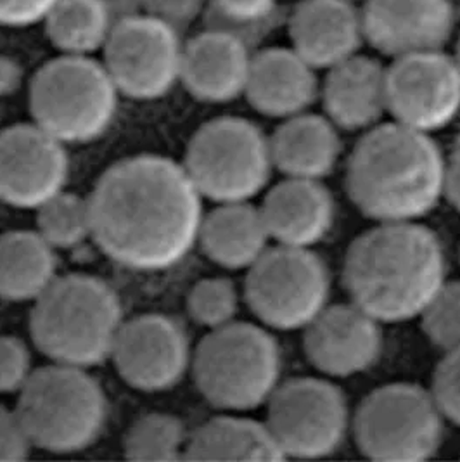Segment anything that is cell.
Wrapping results in <instances>:
<instances>
[{
	"label": "cell",
	"instance_id": "34",
	"mask_svg": "<svg viewBox=\"0 0 460 462\" xmlns=\"http://www.w3.org/2000/svg\"><path fill=\"white\" fill-rule=\"evenodd\" d=\"M32 354L18 337H0V395L20 393L32 378Z\"/></svg>",
	"mask_w": 460,
	"mask_h": 462
},
{
	"label": "cell",
	"instance_id": "21",
	"mask_svg": "<svg viewBox=\"0 0 460 462\" xmlns=\"http://www.w3.org/2000/svg\"><path fill=\"white\" fill-rule=\"evenodd\" d=\"M315 71L293 49H263L253 54L244 96L254 111L282 122L307 113L317 101Z\"/></svg>",
	"mask_w": 460,
	"mask_h": 462
},
{
	"label": "cell",
	"instance_id": "13",
	"mask_svg": "<svg viewBox=\"0 0 460 462\" xmlns=\"http://www.w3.org/2000/svg\"><path fill=\"white\" fill-rule=\"evenodd\" d=\"M386 82L388 113L400 125L431 135L459 118V68L441 51L393 60Z\"/></svg>",
	"mask_w": 460,
	"mask_h": 462
},
{
	"label": "cell",
	"instance_id": "25",
	"mask_svg": "<svg viewBox=\"0 0 460 462\" xmlns=\"http://www.w3.org/2000/svg\"><path fill=\"white\" fill-rule=\"evenodd\" d=\"M189 461H284L265 422L229 412L207 420L189 435Z\"/></svg>",
	"mask_w": 460,
	"mask_h": 462
},
{
	"label": "cell",
	"instance_id": "36",
	"mask_svg": "<svg viewBox=\"0 0 460 462\" xmlns=\"http://www.w3.org/2000/svg\"><path fill=\"white\" fill-rule=\"evenodd\" d=\"M32 447L16 409L0 405V461H23Z\"/></svg>",
	"mask_w": 460,
	"mask_h": 462
},
{
	"label": "cell",
	"instance_id": "27",
	"mask_svg": "<svg viewBox=\"0 0 460 462\" xmlns=\"http://www.w3.org/2000/svg\"><path fill=\"white\" fill-rule=\"evenodd\" d=\"M118 18L111 0H58L43 26L60 54L94 56L105 49Z\"/></svg>",
	"mask_w": 460,
	"mask_h": 462
},
{
	"label": "cell",
	"instance_id": "4",
	"mask_svg": "<svg viewBox=\"0 0 460 462\" xmlns=\"http://www.w3.org/2000/svg\"><path fill=\"white\" fill-rule=\"evenodd\" d=\"M124 322L122 301L107 282L69 273L33 301L30 335L54 364L88 369L111 357Z\"/></svg>",
	"mask_w": 460,
	"mask_h": 462
},
{
	"label": "cell",
	"instance_id": "41",
	"mask_svg": "<svg viewBox=\"0 0 460 462\" xmlns=\"http://www.w3.org/2000/svg\"><path fill=\"white\" fill-rule=\"evenodd\" d=\"M455 147H460V128L457 132V137H455Z\"/></svg>",
	"mask_w": 460,
	"mask_h": 462
},
{
	"label": "cell",
	"instance_id": "37",
	"mask_svg": "<svg viewBox=\"0 0 460 462\" xmlns=\"http://www.w3.org/2000/svg\"><path fill=\"white\" fill-rule=\"evenodd\" d=\"M58 0H0V26L28 28L43 23Z\"/></svg>",
	"mask_w": 460,
	"mask_h": 462
},
{
	"label": "cell",
	"instance_id": "16",
	"mask_svg": "<svg viewBox=\"0 0 460 462\" xmlns=\"http://www.w3.org/2000/svg\"><path fill=\"white\" fill-rule=\"evenodd\" d=\"M382 324L354 301L327 305L303 329L305 357L329 379L354 378L379 362Z\"/></svg>",
	"mask_w": 460,
	"mask_h": 462
},
{
	"label": "cell",
	"instance_id": "22",
	"mask_svg": "<svg viewBox=\"0 0 460 462\" xmlns=\"http://www.w3.org/2000/svg\"><path fill=\"white\" fill-rule=\"evenodd\" d=\"M320 94L326 116L339 130L367 132L388 113L386 68L355 54L327 69Z\"/></svg>",
	"mask_w": 460,
	"mask_h": 462
},
{
	"label": "cell",
	"instance_id": "40",
	"mask_svg": "<svg viewBox=\"0 0 460 462\" xmlns=\"http://www.w3.org/2000/svg\"><path fill=\"white\" fill-rule=\"evenodd\" d=\"M454 61L457 64V68H459L460 71V39L459 42H457V47H455V56H454Z\"/></svg>",
	"mask_w": 460,
	"mask_h": 462
},
{
	"label": "cell",
	"instance_id": "17",
	"mask_svg": "<svg viewBox=\"0 0 460 462\" xmlns=\"http://www.w3.org/2000/svg\"><path fill=\"white\" fill-rule=\"evenodd\" d=\"M455 23L450 0H365L363 39L393 60L441 51Z\"/></svg>",
	"mask_w": 460,
	"mask_h": 462
},
{
	"label": "cell",
	"instance_id": "15",
	"mask_svg": "<svg viewBox=\"0 0 460 462\" xmlns=\"http://www.w3.org/2000/svg\"><path fill=\"white\" fill-rule=\"evenodd\" d=\"M69 177L66 146L37 124L0 130V201L37 210L63 192Z\"/></svg>",
	"mask_w": 460,
	"mask_h": 462
},
{
	"label": "cell",
	"instance_id": "28",
	"mask_svg": "<svg viewBox=\"0 0 460 462\" xmlns=\"http://www.w3.org/2000/svg\"><path fill=\"white\" fill-rule=\"evenodd\" d=\"M189 435L184 422L171 416L152 412L135 420L126 433L125 457L135 462H165L182 459Z\"/></svg>",
	"mask_w": 460,
	"mask_h": 462
},
{
	"label": "cell",
	"instance_id": "6",
	"mask_svg": "<svg viewBox=\"0 0 460 462\" xmlns=\"http://www.w3.org/2000/svg\"><path fill=\"white\" fill-rule=\"evenodd\" d=\"M16 412L33 447L51 454H77L101 437L107 399L87 369L52 362L33 371L18 393Z\"/></svg>",
	"mask_w": 460,
	"mask_h": 462
},
{
	"label": "cell",
	"instance_id": "5",
	"mask_svg": "<svg viewBox=\"0 0 460 462\" xmlns=\"http://www.w3.org/2000/svg\"><path fill=\"white\" fill-rule=\"evenodd\" d=\"M194 383L224 412L267 405L282 379V348L269 328L234 320L209 331L192 352Z\"/></svg>",
	"mask_w": 460,
	"mask_h": 462
},
{
	"label": "cell",
	"instance_id": "10",
	"mask_svg": "<svg viewBox=\"0 0 460 462\" xmlns=\"http://www.w3.org/2000/svg\"><path fill=\"white\" fill-rule=\"evenodd\" d=\"M331 275L326 262L308 248L275 245L248 269L244 300L262 326L303 331L327 305Z\"/></svg>",
	"mask_w": 460,
	"mask_h": 462
},
{
	"label": "cell",
	"instance_id": "33",
	"mask_svg": "<svg viewBox=\"0 0 460 462\" xmlns=\"http://www.w3.org/2000/svg\"><path fill=\"white\" fill-rule=\"evenodd\" d=\"M431 395L445 420L460 428V348L443 354L433 374Z\"/></svg>",
	"mask_w": 460,
	"mask_h": 462
},
{
	"label": "cell",
	"instance_id": "32",
	"mask_svg": "<svg viewBox=\"0 0 460 462\" xmlns=\"http://www.w3.org/2000/svg\"><path fill=\"white\" fill-rule=\"evenodd\" d=\"M419 319L429 343L443 354L460 348V279L446 281Z\"/></svg>",
	"mask_w": 460,
	"mask_h": 462
},
{
	"label": "cell",
	"instance_id": "20",
	"mask_svg": "<svg viewBox=\"0 0 460 462\" xmlns=\"http://www.w3.org/2000/svg\"><path fill=\"white\" fill-rule=\"evenodd\" d=\"M290 39L315 69H331L358 54L363 39L362 13L352 0H301L290 18Z\"/></svg>",
	"mask_w": 460,
	"mask_h": 462
},
{
	"label": "cell",
	"instance_id": "11",
	"mask_svg": "<svg viewBox=\"0 0 460 462\" xmlns=\"http://www.w3.org/2000/svg\"><path fill=\"white\" fill-rule=\"evenodd\" d=\"M352 411L333 379L298 376L281 381L267 402V428L284 459H324L352 431Z\"/></svg>",
	"mask_w": 460,
	"mask_h": 462
},
{
	"label": "cell",
	"instance_id": "35",
	"mask_svg": "<svg viewBox=\"0 0 460 462\" xmlns=\"http://www.w3.org/2000/svg\"><path fill=\"white\" fill-rule=\"evenodd\" d=\"M209 0H135L141 13L167 23L175 30H184L207 13Z\"/></svg>",
	"mask_w": 460,
	"mask_h": 462
},
{
	"label": "cell",
	"instance_id": "18",
	"mask_svg": "<svg viewBox=\"0 0 460 462\" xmlns=\"http://www.w3.org/2000/svg\"><path fill=\"white\" fill-rule=\"evenodd\" d=\"M252 47L237 35L208 28L184 43L180 84L207 105H227L244 96Z\"/></svg>",
	"mask_w": 460,
	"mask_h": 462
},
{
	"label": "cell",
	"instance_id": "3",
	"mask_svg": "<svg viewBox=\"0 0 460 462\" xmlns=\"http://www.w3.org/2000/svg\"><path fill=\"white\" fill-rule=\"evenodd\" d=\"M446 158L429 134L379 124L356 143L345 186L356 210L376 224L420 222L438 208Z\"/></svg>",
	"mask_w": 460,
	"mask_h": 462
},
{
	"label": "cell",
	"instance_id": "29",
	"mask_svg": "<svg viewBox=\"0 0 460 462\" xmlns=\"http://www.w3.org/2000/svg\"><path fill=\"white\" fill-rule=\"evenodd\" d=\"M37 232L54 250H69L92 237L88 198L60 192L37 208Z\"/></svg>",
	"mask_w": 460,
	"mask_h": 462
},
{
	"label": "cell",
	"instance_id": "26",
	"mask_svg": "<svg viewBox=\"0 0 460 462\" xmlns=\"http://www.w3.org/2000/svg\"><path fill=\"white\" fill-rule=\"evenodd\" d=\"M56 250L37 231L0 236V300L35 301L58 279Z\"/></svg>",
	"mask_w": 460,
	"mask_h": 462
},
{
	"label": "cell",
	"instance_id": "14",
	"mask_svg": "<svg viewBox=\"0 0 460 462\" xmlns=\"http://www.w3.org/2000/svg\"><path fill=\"white\" fill-rule=\"evenodd\" d=\"M109 358L128 386L160 393L184 379L192 352L177 320L163 314H143L124 322Z\"/></svg>",
	"mask_w": 460,
	"mask_h": 462
},
{
	"label": "cell",
	"instance_id": "2",
	"mask_svg": "<svg viewBox=\"0 0 460 462\" xmlns=\"http://www.w3.org/2000/svg\"><path fill=\"white\" fill-rule=\"evenodd\" d=\"M446 282V258L437 232L420 222H390L362 232L343 262V286L381 324L422 316Z\"/></svg>",
	"mask_w": 460,
	"mask_h": 462
},
{
	"label": "cell",
	"instance_id": "42",
	"mask_svg": "<svg viewBox=\"0 0 460 462\" xmlns=\"http://www.w3.org/2000/svg\"><path fill=\"white\" fill-rule=\"evenodd\" d=\"M352 2H354V0H352Z\"/></svg>",
	"mask_w": 460,
	"mask_h": 462
},
{
	"label": "cell",
	"instance_id": "39",
	"mask_svg": "<svg viewBox=\"0 0 460 462\" xmlns=\"http://www.w3.org/2000/svg\"><path fill=\"white\" fill-rule=\"evenodd\" d=\"M443 198L460 213V147L446 160Z\"/></svg>",
	"mask_w": 460,
	"mask_h": 462
},
{
	"label": "cell",
	"instance_id": "19",
	"mask_svg": "<svg viewBox=\"0 0 460 462\" xmlns=\"http://www.w3.org/2000/svg\"><path fill=\"white\" fill-rule=\"evenodd\" d=\"M275 245L314 250L335 227L336 203L322 180L284 177L260 205Z\"/></svg>",
	"mask_w": 460,
	"mask_h": 462
},
{
	"label": "cell",
	"instance_id": "12",
	"mask_svg": "<svg viewBox=\"0 0 460 462\" xmlns=\"http://www.w3.org/2000/svg\"><path fill=\"white\" fill-rule=\"evenodd\" d=\"M103 54L109 77L128 99L156 101L180 82V32L141 11L118 18Z\"/></svg>",
	"mask_w": 460,
	"mask_h": 462
},
{
	"label": "cell",
	"instance_id": "8",
	"mask_svg": "<svg viewBox=\"0 0 460 462\" xmlns=\"http://www.w3.org/2000/svg\"><path fill=\"white\" fill-rule=\"evenodd\" d=\"M184 169L201 198L213 203L252 201L272 177L271 137L246 118L220 116L189 141Z\"/></svg>",
	"mask_w": 460,
	"mask_h": 462
},
{
	"label": "cell",
	"instance_id": "31",
	"mask_svg": "<svg viewBox=\"0 0 460 462\" xmlns=\"http://www.w3.org/2000/svg\"><path fill=\"white\" fill-rule=\"evenodd\" d=\"M241 294L229 277H207L198 281L188 294L190 319L208 331L235 320Z\"/></svg>",
	"mask_w": 460,
	"mask_h": 462
},
{
	"label": "cell",
	"instance_id": "7",
	"mask_svg": "<svg viewBox=\"0 0 460 462\" xmlns=\"http://www.w3.org/2000/svg\"><path fill=\"white\" fill-rule=\"evenodd\" d=\"M120 92L94 56H58L30 82L33 124L64 146L88 144L113 125Z\"/></svg>",
	"mask_w": 460,
	"mask_h": 462
},
{
	"label": "cell",
	"instance_id": "24",
	"mask_svg": "<svg viewBox=\"0 0 460 462\" xmlns=\"http://www.w3.org/2000/svg\"><path fill=\"white\" fill-rule=\"evenodd\" d=\"M271 243L262 210L252 201L218 203L203 217L198 237L208 260L227 271L252 269Z\"/></svg>",
	"mask_w": 460,
	"mask_h": 462
},
{
	"label": "cell",
	"instance_id": "38",
	"mask_svg": "<svg viewBox=\"0 0 460 462\" xmlns=\"http://www.w3.org/2000/svg\"><path fill=\"white\" fill-rule=\"evenodd\" d=\"M24 84L22 63L7 54H0V99L11 97L20 92Z\"/></svg>",
	"mask_w": 460,
	"mask_h": 462
},
{
	"label": "cell",
	"instance_id": "1",
	"mask_svg": "<svg viewBox=\"0 0 460 462\" xmlns=\"http://www.w3.org/2000/svg\"><path fill=\"white\" fill-rule=\"evenodd\" d=\"M92 239L135 273H163L198 245L203 198L184 165L137 154L106 170L88 196Z\"/></svg>",
	"mask_w": 460,
	"mask_h": 462
},
{
	"label": "cell",
	"instance_id": "23",
	"mask_svg": "<svg viewBox=\"0 0 460 462\" xmlns=\"http://www.w3.org/2000/svg\"><path fill=\"white\" fill-rule=\"evenodd\" d=\"M271 151L273 169L284 177L324 180L337 167L343 144L326 115L307 111L282 120L271 135Z\"/></svg>",
	"mask_w": 460,
	"mask_h": 462
},
{
	"label": "cell",
	"instance_id": "30",
	"mask_svg": "<svg viewBox=\"0 0 460 462\" xmlns=\"http://www.w3.org/2000/svg\"><path fill=\"white\" fill-rule=\"evenodd\" d=\"M277 0H209L208 28H220L237 35L252 47L273 26Z\"/></svg>",
	"mask_w": 460,
	"mask_h": 462
},
{
	"label": "cell",
	"instance_id": "9",
	"mask_svg": "<svg viewBox=\"0 0 460 462\" xmlns=\"http://www.w3.org/2000/svg\"><path fill=\"white\" fill-rule=\"evenodd\" d=\"M445 418L431 395L414 383H388L373 390L352 416L360 454L377 462H422L437 456Z\"/></svg>",
	"mask_w": 460,
	"mask_h": 462
}]
</instances>
